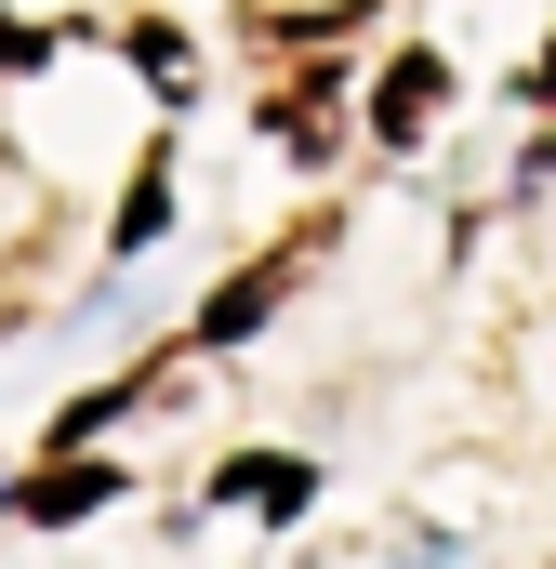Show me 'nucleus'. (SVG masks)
<instances>
[{
    "label": "nucleus",
    "mask_w": 556,
    "mask_h": 569,
    "mask_svg": "<svg viewBox=\"0 0 556 569\" xmlns=\"http://www.w3.org/2000/svg\"><path fill=\"white\" fill-rule=\"evenodd\" d=\"M266 133L291 146V159H331V133H345V120H331V80H305L291 107H266Z\"/></svg>",
    "instance_id": "1"
},
{
    "label": "nucleus",
    "mask_w": 556,
    "mask_h": 569,
    "mask_svg": "<svg viewBox=\"0 0 556 569\" xmlns=\"http://www.w3.org/2000/svg\"><path fill=\"white\" fill-rule=\"evenodd\" d=\"M424 107H437V53H398V80H385V133H424Z\"/></svg>",
    "instance_id": "2"
},
{
    "label": "nucleus",
    "mask_w": 556,
    "mask_h": 569,
    "mask_svg": "<svg viewBox=\"0 0 556 569\" xmlns=\"http://www.w3.org/2000/svg\"><path fill=\"white\" fill-rule=\"evenodd\" d=\"M80 503H107V477H93V463H80V477H40V490H27V517H80Z\"/></svg>",
    "instance_id": "3"
},
{
    "label": "nucleus",
    "mask_w": 556,
    "mask_h": 569,
    "mask_svg": "<svg viewBox=\"0 0 556 569\" xmlns=\"http://www.w3.org/2000/svg\"><path fill=\"white\" fill-rule=\"evenodd\" d=\"M226 490H239V503H305V463H239Z\"/></svg>",
    "instance_id": "4"
},
{
    "label": "nucleus",
    "mask_w": 556,
    "mask_h": 569,
    "mask_svg": "<svg viewBox=\"0 0 556 569\" xmlns=\"http://www.w3.org/2000/svg\"><path fill=\"white\" fill-rule=\"evenodd\" d=\"M13 53H27V40H13V13H0V67H13Z\"/></svg>",
    "instance_id": "5"
}]
</instances>
